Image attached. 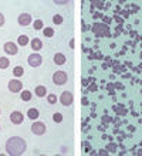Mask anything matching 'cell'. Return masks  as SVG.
<instances>
[{"mask_svg": "<svg viewBox=\"0 0 142 156\" xmlns=\"http://www.w3.org/2000/svg\"><path fill=\"white\" fill-rule=\"evenodd\" d=\"M70 47L71 48H74V40H70Z\"/></svg>", "mask_w": 142, "mask_h": 156, "instance_id": "cell-35", "label": "cell"}, {"mask_svg": "<svg viewBox=\"0 0 142 156\" xmlns=\"http://www.w3.org/2000/svg\"><path fill=\"white\" fill-rule=\"evenodd\" d=\"M4 24V16H3V13H0V27Z\"/></svg>", "mask_w": 142, "mask_h": 156, "instance_id": "cell-26", "label": "cell"}, {"mask_svg": "<svg viewBox=\"0 0 142 156\" xmlns=\"http://www.w3.org/2000/svg\"><path fill=\"white\" fill-rule=\"evenodd\" d=\"M115 21H117V23H119V24H121V23H122V20H121V19H119V17H115Z\"/></svg>", "mask_w": 142, "mask_h": 156, "instance_id": "cell-32", "label": "cell"}, {"mask_svg": "<svg viewBox=\"0 0 142 156\" xmlns=\"http://www.w3.org/2000/svg\"><path fill=\"white\" fill-rule=\"evenodd\" d=\"M60 102H61L64 107H70L71 104L74 102V95L71 94L70 91H64V92L60 95Z\"/></svg>", "mask_w": 142, "mask_h": 156, "instance_id": "cell-5", "label": "cell"}, {"mask_svg": "<svg viewBox=\"0 0 142 156\" xmlns=\"http://www.w3.org/2000/svg\"><path fill=\"white\" fill-rule=\"evenodd\" d=\"M27 117L30 118L31 121H36L37 118L40 117V112H38V109H37V108H30V109L27 111Z\"/></svg>", "mask_w": 142, "mask_h": 156, "instance_id": "cell-14", "label": "cell"}, {"mask_svg": "<svg viewBox=\"0 0 142 156\" xmlns=\"http://www.w3.org/2000/svg\"><path fill=\"white\" fill-rule=\"evenodd\" d=\"M92 6H97V7L102 9V7H104V3H102V1H94V3H92Z\"/></svg>", "mask_w": 142, "mask_h": 156, "instance_id": "cell-25", "label": "cell"}, {"mask_svg": "<svg viewBox=\"0 0 142 156\" xmlns=\"http://www.w3.org/2000/svg\"><path fill=\"white\" fill-rule=\"evenodd\" d=\"M102 122H111V118H109V117H104V118H102Z\"/></svg>", "mask_w": 142, "mask_h": 156, "instance_id": "cell-29", "label": "cell"}, {"mask_svg": "<svg viewBox=\"0 0 142 156\" xmlns=\"http://www.w3.org/2000/svg\"><path fill=\"white\" fill-rule=\"evenodd\" d=\"M67 3H68V1H64V0H63V1H58V0H56V1H54V4H60V6H63V4H67Z\"/></svg>", "mask_w": 142, "mask_h": 156, "instance_id": "cell-27", "label": "cell"}, {"mask_svg": "<svg viewBox=\"0 0 142 156\" xmlns=\"http://www.w3.org/2000/svg\"><path fill=\"white\" fill-rule=\"evenodd\" d=\"M53 121H54L56 123H61V122H63V115H61L60 112H56V114L53 115Z\"/></svg>", "mask_w": 142, "mask_h": 156, "instance_id": "cell-22", "label": "cell"}, {"mask_svg": "<svg viewBox=\"0 0 142 156\" xmlns=\"http://www.w3.org/2000/svg\"><path fill=\"white\" fill-rule=\"evenodd\" d=\"M47 101H48V104L54 105V104L57 102V95H56V94H48V97H47Z\"/></svg>", "mask_w": 142, "mask_h": 156, "instance_id": "cell-21", "label": "cell"}, {"mask_svg": "<svg viewBox=\"0 0 142 156\" xmlns=\"http://www.w3.org/2000/svg\"><path fill=\"white\" fill-rule=\"evenodd\" d=\"M20 97H21V99H23V101H26V102H27V101H30V99H31V92H30V91H27V89H23V91H21V94H20Z\"/></svg>", "mask_w": 142, "mask_h": 156, "instance_id": "cell-18", "label": "cell"}, {"mask_svg": "<svg viewBox=\"0 0 142 156\" xmlns=\"http://www.w3.org/2000/svg\"><path fill=\"white\" fill-rule=\"evenodd\" d=\"M17 21H19V24L20 26H23V27H26V26H30L31 24V14H29V13H21L20 16H19V19H17Z\"/></svg>", "mask_w": 142, "mask_h": 156, "instance_id": "cell-10", "label": "cell"}, {"mask_svg": "<svg viewBox=\"0 0 142 156\" xmlns=\"http://www.w3.org/2000/svg\"><path fill=\"white\" fill-rule=\"evenodd\" d=\"M82 104H84V105H88V99L84 98V99H82Z\"/></svg>", "mask_w": 142, "mask_h": 156, "instance_id": "cell-33", "label": "cell"}, {"mask_svg": "<svg viewBox=\"0 0 142 156\" xmlns=\"http://www.w3.org/2000/svg\"><path fill=\"white\" fill-rule=\"evenodd\" d=\"M92 31L97 37H108L109 36V27L105 23H94Z\"/></svg>", "mask_w": 142, "mask_h": 156, "instance_id": "cell-2", "label": "cell"}, {"mask_svg": "<svg viewBox=\"0 0 142 156\" xmlns=\"http://www.w3.org/2000/svg\"><path fill=\"white\" fill-rule=\"evenodd\" d=\"M94 17H95V19H100V17H101V13H95Z\"/></svg>", "mask_w": 142, "mask_h": 156, "instance_id": "cell-31", "label": "cell"}, {"mask_svg": "<svg viewBox=\"0 0 142 156\" xmlns=\"http://www.w3.org/2000/svg\"><path fill=\"white\" fill-rule=\"evenodd\" d=\"M29 64L31 65V67H40L41 65V63H43V58H41V55L38 54V53H33V54H30L29 55Z\"/></svg>", "mask_w": 142, "mask_h": 156, "instance_id": "cell-7", "label": "cell"}, {"mask_svg": "<svg viewBox=\"0 0 142 156\" xmlns=\"http://www.w3.org/2000/svg\"><path fill=\"white\" fill-rule=\"evenodd\" d=\"M36 95H37L38 98L47 97V88H46L44 85H37V87H36Z\"/></svg>", "mask_w": 142, "mask_h": 156, "instance_id": "cell-12", "label": "cell"}, {"mask_svg": "<svg viewBox=\"0 0 142 156\" xmlns=\"http://www.w3.org/2000/svg\"><path fill=\"white\" fill-rule=\"evenodd\" d=\"M23 121H24V115H23L20 111H13V112L10 114V122H11V123L20 125V123H23Z\"/></svg>", "mask_w": 142, "mask_h": 156, "instance_id": "cell-9", "label": "cell"}, {"mask_svg": "<svg viewBox=\"0 0 142 156\" xmlns=\"http://www.w3.org/2000/svg\"><path fill=\"white\" fill-rule=\"evenodd\" d=\"M27 149V143L20 136H11L6 142V152L10 156H20L23 155Z\"/></svg>", "mask_w": 142, "mask_h": 156, "instance_id": "cell-1", "label": "cell"}, {"mask_svg": "<svg viewBox=\"0 0 142 156\" xmlns=\"http://www.w3.org/2000/svg\"><path fill=\"white\" fill-rule=\"evenodd\" d=\"M33 27H34V30H41V29H43V21H41V20L33 21Z\"/></svg>", "mask_w": 142, "mask_h": 156, "instance_id": "cell-23", "label": "cell"}, {"mask_svg": "<svg viewBox=\"0 0 142 156\" xmlns=\"http://www.w3.org/2000/svg\"><path fill=\"white\" fill-rule=\"evenodd\" d=\"M53 23L57 24V26L63 24V16H60V14H54V16H53Z\"/></svg>", "mask_w": 142, "mask_h": 156, "instance_id": "cell-19", "label": "cell"}, {"mask_svg": "<svg viewBox=\"0 0 142 156\" xmlns=\"http://www.w3.org/2000/svg\"><path fill=\"white\" fill-rule=\"evenodd\" d=\"M102 20H104V21H105V24H107V26H108V23H109V19H108V17H104V19H102Z\"/></svg>", "mask_w": 142, "mask_h": 156, "instance_id": "cell-34", "label": "cell"}, {"mask_svg": "<svg viewBox=\"0 0 142 156\" xmlns=\"http://www.w3.org/2000/svg\"><path fill=\"white\" fill-rule=\"evenodd\" d=\"M7 87H9L10 92H14V94L23 91V84H21V81H19V79H10L9 84H7Z\"/></svg>", "mask_w": 142, "mask_h": 156, "instance_id": "cell-6", "label": "cell"}, {"mask_svg": "<svg viewBox=\"0 0 142 156\" xmlns=\"http://www.w3.org/2000/svg\"><path fill=\"white\" fill-rule=\"evenodd\" d=\"M30 45H31V48H33L34 51H40V50L43 48V43H41L40 39H33L30 41Z\"/></svg>", "mask_w": 142, "mask_h": 156, "instance_id": "cell-13", "label": "cell"}, {"mask_svg": "<svg viewBox=\"0 0 142 156\" xmlns=\"http://www.w3.org/2000/svg\"><path fill=\"white\" fill-rule=\"evenodd\" d=\"M23 74H24V68H23L21 65H17V67L13 68V75H14V77L19 78V77H21Z\"/></svg>", "mask_w": 142, "mask_h": 156, "instance_id": "cell-16", "label": "cell"}, {"mask_svg": "<svg viewBox=\"0 0 142 156\" xmlns=\"http://www.w3.org/2000/svg\"><path fill=\"white\" fill-rule=\"evenodd\" d=\"M29 43H30V40H29V37H27V36H24V34H23V36H19V39H17V44H19V45H21V47H26Z\"/></svg>", "mask_w": 142, "mask_h": 156, "instance_id": "cell-15", "label": "cell"}, {"mask_svg": "<svg viewBox=\"0 0 142 156\" xmlns=\"http://www.w3.org/2000/svg\"><path fill=\"white\" fill-rule=\"evenodd\" d=\"M53 60H54V64H56V65H63V64L66 63V55H64L63 53H56Z\"/></svg>", "mask_w": 142, "mask_h": 156, "instance_id": "cell-11", "label": "cell"}, {"mask_svg": "<svg viewBox=\"0 0 142 156\" xmlns=\"http://www.w3.org/2000/svg\"><path fill=\"white\" fill-rule=\"evenodd\" d=\"M68 81V75L66 71H56L53 74V82L56 85H64Z\"/></svg>", "mask_w": 142, "mask_h": 156, "instance_id": "cell-3", "label": "cell"}, {"mask_svg": "<svg viewBox=\"0 0 142 156\" xmlns=\"http://www.w3.org/2000/svg\"><path fill=\"white\" fill-rule=\"evenodd\" d=\"M3 50H4V53H6V54H10V55H16V54H17V51H19L17 44H14L13 41H7V43L4 44Z\"/></svg>", "mask_w": 142, "mask_h": 156, "instance_id": "cell-8", "label": "cell"}, {"mask_svg": "<svg viewBox=\"0 0 142 156\" xmlns=\"http://www.w3.org/2000/svg\"><path fill=\"white\" fill-rule=\"evenodd\" d=\"M10 65V61L7 57H0V70H6Z\"/></svg>", "mask_w": 142, "mask_h": 156, "instance_id": "cell-17", "label": "cell"}, {"mask_svg": "<svg viewBox=\"0 0 142 156\" xmlns=\"http://www.w3.org/2000/svg\"><path fill=\"white\" fill-rule=\"evenodd\" d=\"M0 129H1V128H0Z\"/></svg>", "mask_w": 142, "mask_h": 156, "instance_id": "cell-36", "label": "cell"}, {"mask_svg": "<svg viewBox=\"0 0 142 156\" xmlns=\"http://www.w3.org/2000/svg\"><path fill=\"white\" fill-rule=\"evenodd\" d=\"M107 151H109V152H117V145H115V143H109V145L107 146Z\"/></svg>", "mask_w": 142, "mask_h": 156, "instance_id": "cell-24", "label": "cell"}, {"mask_svg": "<svg viewBox=\"0 0 142 156\" xmlns=\"http://www.w3.org/2000/svg\"><path fill=\"white\" fill-rule=\"evenodd\" d=\"M43 34L46 37H53L54 36V30L51 27H46V29H43Z\"/></svg>", "mask_w": 142, "mask_h": 156, "instance_id": "cell-20", "label": "cell"}, {"mask_svg": "<svg viewBox=\"0 0 142 156\" xmlns=\"http://www.w3.org/2000/svg\"><path fill=\"white\" fill-rule=\"evenodd\" d=\"M46 131H47V128H46V123L44 122H34L33 125H31V132L37 135V136H41V135H44L46 133Z\"/></svg>", "mask_w": 142, "mask_h": 156, "instance_id": "cell-4", "label": "cell"}, {"mask_svg": "<svg viewBox=\"0 0 142 156\" xmlns=\"http://www.w3.org/2000/svg\"><path fill=\"white\" fill-rule=\"evenodd\" d=\"M90 91H92V92H94V91H97V85H95V84H94V85H91V87H90Z\"/></svg>", "mask_w": 142, "mask_h": 156, "instance_id": "cell-28", "label": "cell"}, {"mask_svg": "<svg viewBox=\"0 0 142 156\" xmlns=\"http://www.w3.org/2000/svg\"><path fill=\"white\" fill-rule=\"evenodd\" d=\"M107 153H108V151H100V155H107Z\"/></svg>", "mask_w": 142, "mask_h": 156, "instance_id": "cell-30", "label": "cell"}]
</instances>
